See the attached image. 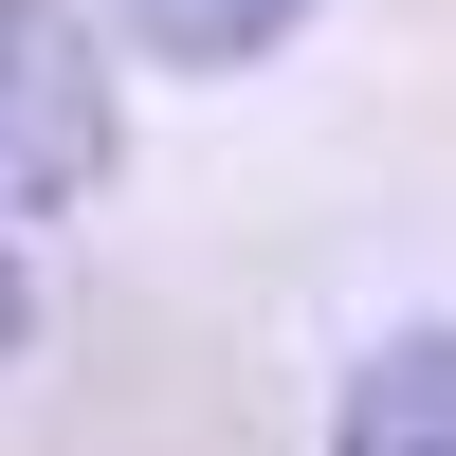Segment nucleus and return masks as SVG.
<instances>
[{
	"label": "nucleus",
	"instance_id": "nucleus-1",
	"mask_svg": "<svg viewBox=\"0 0 456 456\" xmlns=\"http://www.w3.org/2000/svg\"><path fill=\"white\" fill-rule=\"evenodd\" d=\"M110 183V55L55 0H0V201H92Z\"/></svg>",
	"mask_w": 456,
	"mask_h": 456
},
{
	"label": "nucleus",
	"instance_id": "nucleus-2",
	"mask_svg": "<svg viewBox=\"0 0 456 456\" xmlns=\"http://www.w3.org/2000/svg\"><path fill=\"white\" fill-rule=\"evenodd\" d=\"M329 456H456V329H402V347L347 384Z\"/></svg>",
	"mask_w": 456,
	"mask_h": 456
},
{
	"label": "nucleus",
	"instance_id": "nucleus-3",
	"mask_svg": "<svg viewBox=\"0 0 456 456\" xmlns=\"http://www.w3.org/2000/svg\"><path fill=\"white\" fill-rule=\"evenodd\" d=\"M292 19H311V0H128V37H146V55H183V73H238V55H274Z\"/></svg>",
	"mask_w": 456,
	"mask_h": 456
},
{
	"label": "nucleus",
	"instance_id": "nucleus-4",
	"mask_svg": "<svg viewBox=\"0 0 456 456\" xmlns=\"http://www.w3.org/2000/svg\"><path fill=\"white\" fill-rule=\"evenodd\" d=\"M19 311H37V292H19V256H0V347H19Z\"/></svg>",
	"mask_w": 456,
	"mask_h": 456
}]
</instances>
